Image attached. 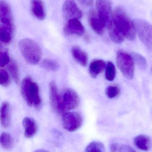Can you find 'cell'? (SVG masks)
<instances>
[{
  "label": "cell",
  "mask_w": 152,
  "mask_h": 152,
  "mask_svg": "<svg viewBox=\"0 0 152 152\" xmlns=\"http://www.w3.org/2000/svg\"><path fill=\"white\" fill-rule=\"evenodd\" d=\"M21 92L23 99L29 106L40 110L42 107V101L39 94V87L29 76H27L22 80Z\"/></svg>",
  "instance_id": "3"
},
{
  "label": "cell",
  "mask_w": 152,
  "mask_h": 152,
  "mask_svg": "<svg viewBox=\"0 0 152 152\" xmlns=\"http://www.w3.org/2000/svg\"><path fill=\"white\" fill-rule=\"evenodd\" d=\"M9 71L11 76L16 84L19 82V75L18 69L16 62L14 61H12L9 64L8 66Z\"/></svg>",
  "instance_id": "24"
},
{
  "label": "cell",
  "mask_w": 152,
  "mask_h": 152,
  "mask_svg": "<svg viewBox=\"0 0 152 152\" xmlns=\"http://www.w3.org/2000/svg\"><path fill=\"white\" fill-rule=\"evenodd\" d=\"M0 118L2 126L5 129L9 127L10 124V104L8 102H4L2 104Z\"/></svg>",
  "instance_id": "18"
},
{
  "label": "cell",
  "mask_w": 152,
  "mask_h": 152,
  "mask_svg": "<svg viewBox=\"0 0 152 152\" xmlns=\"http://www.w3.org/2000/svg\"><path fill=\"white\" fill-rule=\"evenodd\" d=\"M19 48L26 62L30 65L38 64L42 57V51L38 44L32 39L26 38L21 40Z\"/></svg>",
  "instance_id": "4"
},
{
  "label": "cell",
  "mask_w": 152,
  "mask_h": 152,
  "mask_svg": "<svg viewBox=\"0 0 152 152\" xmlns=\"http://www.w3.org/2000/svg\"><path fill=\"white\" fill-rule=\"evenodd\" d=\"M80 4L84 6H89L93 4V0H77Z\"/></svg>",
  "instance_id": "30"
},
{
  "label": "cell",
  "mask_w": 152,
  "mask_h": 152,
  "mask_svg": "<svg viewBox=\"0 0 152 152\" xmlns=\"http://www.w3.org/2000/svg\"><path fill=\"white\" fill-rule=\"evenodd\" d=\"M14 25L11 10L5 1L0 2V41L4 45L10 43L13 37Z\"/></svg>",
  "instance_id": "2"
},
{
  "label": "cell",
  "mask_w": 152,
  "mask_h": 152,
  "mask_svg": "<svg viewBox=\"0 0 152 152\" xmlns=\"http://www.w3.org/2000/svg\"><path fill=\"white\" fill-rule=\"evenodd\" d=\"M108 28L110 37L115 43H121L126 38L129 41L135 39L136 31L134 22L122 7L115 9Z\"/></svg>",
  "instance_id": "1"
},
{
  "label": "cell",
  "mask_w": 152,
  "mask_h": 152,
  "mask_svg": "<svg viewBox=\"0 0 152 152\" xmlns=\"http://www.w3.org/2000/svg\"><path fill=\"white\" fill-rule=\"evenodd\" d=\"M88 22L92 29L97 34H103L105 26L99 18L97 13L94 10L91 11L89 12Z\"/></svg>",
  "instance_id": "14"
},
{
  "label": "cell",
  "mask_w": 152,
  "mask_h": 152,
  "mask_svg": "<svg viewBox=\"0 0 152 152\" xmlns=\"http://www.w3.org/2000/svg\"><path fill=\"white\" fill-rule=\"evenodd\" d=\"M63 128L69 132L76 131L81 127L83 119L81 115L75 112H68L62 115Z\"/></svg>",
  "instance_id": "8"
},
{
  "label": "cell",
  "mask_w": 152,
  "mask_h": 152,
  "mask_svg": "<svg viewBox=\"0 0 152 152\" xmlns=\"http://www.w3.org/2000/svg\"><path fill=\"white\" fill-rule=\"evenodd\" d=\"M134 143L136 147L145 151H150L151 147V138L146 135L140 134L136 137Z\"/></svg>",
  "instance_id": "16"
},
{
  "label": "cell",
  "mask_w": 152,
  "mask_h": 152,
  "mask_svg": "<svg viewBox=\"0 0 152 152\" xmlns=\"http://www.w3.org/2000/svg\"><path fill=\"white\" fill-rule=\"evenodd\" d=\"M62 104L65 113L78 107L80 99L76 91L70 88L65 89L61 94Z\"/></svg>",
  "instance_id": "10"
},
{
  "label": "cell",
  "mask_w": 152,
  "mask_h": 152,
  "mask_svg": "<svg viewBox=\"0 0 152 152\" xmlns=\"http://www.w3.org/2000/svg\"><path fill=\"white\" fill-rule=\"evenodd\" d=\"M134 26L138 37L144 45L152 51V25L142 19L134 20Z\"/></svg>",
  "instance_id": "5"
},
{
  "label": "cell",
  "mask_w": 152,
  "mask_h": 152,
  "mask_svg": "<svg viewBox=\"0 0 152 152\" xmlns=\"http://www.w3.org/2000/svg\"><path fill=\"white\" fill-rule=\"evenodd\" d=\"M63 30L64 33L68 35L82 36L85 32L84 27L78 19L68 20Z\"/></svg>",
  "instance_id": "12"
},
{
  "label": "cell",
  "mask_w": 152,
  "mask_h": 152,
  "mask_svg": "<svg viewBox=\"0 0 152 152\" xmlns=\"http://www.w3.org/2000/svg\"><path fill=\"white\" fill-rule=\"evenodd\" d=\"M24 136L27 138L33 137L37 132V126L35 121L30 117H25L22 121Z\"/></svg>",
  "instance_id": "13"
},
{
  "label": "cell",
  "mask_w": 152,
  "mask_h": 152,
  "mask_svg": "<svg viewBox=\"0 0 152 152\" xmlns=\"http://www.w3.org/2000/svg\"><path fill=\"white\" fill-rule=\"evenodd\" d=\"M106 66V63L103 60H94L89 66V74L92 77L95 78L103 72Z\"/></svg>",
  "instance_id": "17"
},
{
  "label": "cell",
  "mask_w": 152,
  "mask_h": 152,
  "mask_svg": "<svg viewBox=\"0 0 152 152\" xmlns=\"http://www.w3.org/2000/svg\"><path fill=\"white\" fill-rule=\"evenodd\" d=\"M104 145L98 141H94L90 143L85 148V152H105Z\"/></svg>",
  "instance_id": "22"
},
{
  "label": "cell",
  "mask_w": 152,
  "mask_h": 152,
  "mask_svg": "<svg viewBox=\"0 0 152 152\" xmlns=\"http://www.w3.org/2000/svg\"><path fill=\"white\" fill-rule=\"evenodd\" d=\"M133 59L138 68L141 70H144L147 68V62L146 59L141 54L137 53L132 54Z\"/></svg>",
  "instance_id": "23"
},
{
  "label": "cell",
  "mask_w": 152,
  "mask_h": 152,
  "mask_svg": "<svg viewBox=\"0 0 152 152\" xmlns=\"http://www.w3.org/2000/svg\"><path fill=\"white\" fill-rule=\"evenodd\" d=\"M42 67L45 69L52 72L58 71L59 68V65L57 61L50 59H45L41 64Z\"/></svg>",
  "instance_id": "21"
},
{
  "label": "cell",
  "mask_w": 152,
  "mask_h": 152,
  "mask_svg": "<svg viewBox=\"0 0 152 152\" xmlns=\"http://www.w3.org/2000/svg\"><path fill=\"white\" fill-rule=\"evenodd\" d=\"M120 147L119 145L117 143H114L110 145L111 152H117L120 151Z\"/></svg>",
  "instance_id": "31"
},
{
  "label": "cell",
  "mask_w": 152,
  "mask_h": 152,
  "mask_svg": "<svg viewBox=\"0 0 152 152\" xmlns=\"http://www.w3.org/2000/svg\"><path fill=\"white\" fill-rule=\"evenodd\" d=\"M71 53L76 61L83 66H86L88 62V56L81 48L75 46L71 49Z\"/></svg>",
  "instance_id": "19"
},
{
  "label": "cell",
  "mask_w": 152,
  "mask_h": 152,
  "mask_svg": "<svg viewBox=\"0 0 152 152\" xmlns=\"http://www.w3.org/2000/svg\"><path fill=\"white\" fill-rule=\"evenodd\" d=\"M34 152H50L48 151H46L45 150H43V149H40V150H37L36 151H35Z\"/></svg>",
  "instance_id": "32"
},
{
  "label": "cell",
  "mask_w": 152,
  "mask_h": 152,
  "mask_svg": "<svg viewBox=\"0 0 152 152\" xmlns=\"http://www.w3.org/2000/svg\"><path fill=\"white\" fill-rule=\"evenodd\" d=\"M11 80L10 75L4 69L0 70V84L4 87H7L10 86Z\"/></svg>",
  "instance_id": "27"
},
{
  "label": "cell",
  "mask_w": 152,
  "mask_h": 152,
  "mask_svg": "<svg viewBox=\"0 0 152 152\" xmlns=\"http://www.w3.org/2000/svg\"><path fill=\"white\" fill-rule=\"evenodd\" d=\"M106 94L109 98L112 99L117 97L120 94V90L117 86H108L106 89Z\"/></svg>",
  "instance_id": "26"
},
{
  "label": "cell",
  "mask_w": 152,
  "mask_h": 152,
  "mask_svg": "<svg viewBox=\"0 0 152 152\" xmlns=\"http://www.w3.org/2000/svg\"><path fill=\"white\" fill-rule=\"evenodd\" d=\"M30 11L33 16L37 19L42 20L45 18V10L42 0H31Z\"/></svg>",
  "instance_id": "15"
},
{
  "label": "cell",
  "mask_w": 152,
  "mask_h": 152,
  "mask_svg": "<svg viewBox=\"0 0 152 152\" xmlns=\"http://www.w3.org/2000/svg\"><path fill=\"white\" fill-rule=\"evenodd\" d=\"M116 76V69L115 66L112 62L109 61L106 66L105 77L109 81H112Z\"/></svg>",
  "instance_id": "25"
},
{
  "label": "cell",
  "mask_w": 152,
  "mask_h": 152,
  "mask_svg": "<svg viewBox=\"0 0 152 152\" xmlns=\"http://www.w3.org/2000/svg\"><path fill=\"white\" fill-rule=\"evenodd\" d=\"M117 63L121 73L126 78L131 80L134 75V61L133 57L123 50L117 52Z\"/></svg>",
  "instance_id": "6"
},
{
  "label": "cell",
  "mask_w": 152,
  "mask_h": 152,
  "mask_svg": "<svg viewBox=\"0 0 152 152\" xmlns=\"http://www.w3.org/2000/svg\"><path fill=\"white\" fill-rule=\"evenodd\" d=\"M50 100L52 109L55 112L59 114H62L65 112L63 108L62 100L61 95L58 92L56 83L54 81H51L49 84Z\"/></svg>",
  "instance_id": "9"
},
{
  "label": "cell",
  "mask_w": 152,
  "mask_h": 152,
  "mask_svg": "<svg viewBox=\"0 0 152 152\" xmlns=\"http://www.w3.org/2000/svg\"><path fill=\"white\" fill-rule=\"evenodd\" d=\"M151 73L152 74V68H151Z\"/></svg>",
  "instance_id": "33"
},
{
  "label": "cell",
  "mask_w": 152,
  "mask_h": 152,
  "mask_svg": "<svg viewBox=\"0 0 152 152\" xmlns=\"http://www.w3.org/2000/svg\"><path fill=\"white\" fill-rule=\"evenodd\" d=\"M120 152H137L131 146L124 145L120 147Z\"/></svg>",
  "instance_id": "29"
},
{
  "label": "cell",
  "mask_w": 152,
  "mask_h": 152,
  "mask_svg": "<svg viewBox=\"0 0 152 152\" xmlns=\"http://www.w3.org/2000/svg\"><path fill=\"white\" fill-rule=\"evenodd\" d=\"M62 13L66 19H79L83 13L74 0H66L62 6Z\"/></svg>",
  "instance_id": "11"
},
{
  "label": "cell",
  "mask_w": 152,
  "mask_h": 152,
  "mask_svg": "<svg viewBox=\"0 0 152 152\" xmlns=\"http://www.w3.org/2000/svg\"><path fill=\"white\" fill-rule=\"evenodd\" d=\"M0 143L2 147L6 151H10L13 148V139L9 133L4 132L1 134Z\"/></svg>",
  "instance_id": "20"
},
{
  "label": "cell",
  "mask_w": 152,
  "mask_h": 152,
  "mask_svg": "<svg viewBox=\"0 0 152 152\" xmlns=\"http://www.w3.org/2000/svg\"><path fill=\"white\" fill-rule=\"evenodd\" d=\"M96 8L99 18L105 27H108L113 14L112 0H96Z\"/></svg>",
  "instance_id": "7"
},
{
  "label": "cell",
  "mask_w": 152,
  "mask_h": 152,
  "mask_svg": "<svg viewBox=\"0 0 152 152\" xmlns=\"http://www.w3.org/2000/svg\"><path fill=\"white\" fill-rule=\"evenodd\" d=\"M10 62V56L7 51H1L0 52V67H4Z\"/></svg>",
  "instance_id": "28"
}]
</instances>
